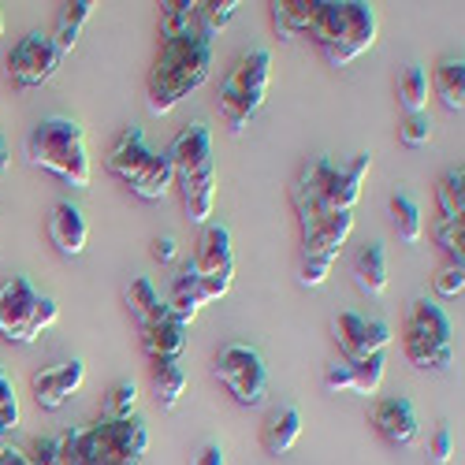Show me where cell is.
Returning <instances> with one entry per match:
<instances>
[{"mask_svg": "<svg viewBox=\"0 0 465 465\" xmlns=\"http://www.w3.org/2000/svg\"><path fill=\"white\" fill-rule=\"evenodd\" d=\"M268 79H272V53L268 49H250L235 60V67L227 71V79L220 83V112L231 124V131H242L264 104Z\"/></svg>", "mask_w": 465, "mask_h": 465, "instance_id": "52a82bcc", "label": "cell"}, {"mask_svg": "<svg viewBox=\"0 0 465 465\" xmlns=\"http://www.w3.org/2000/svg\"><path fill=\"white\" fill-rule=\"evenodd\" d=\"M354 280L365 294H383L387 291V250L383 242H365L358 253H354Z\"/></svg>", "mask_w": 465, "mask_h": 465, "instance_id": "7402d4cb", "label": "cell"}, {"mask_svg": "<svg viewBox=\"0 0 465 465\" xmlns=\"http://www.w3.org/2000/svg\"><path fill=\"white\" fill-rule=\"evenodd\" d=\"M302 436V413L294 406H283L276 413H268L264 429H261V443L268 454H287Z\"/></svg>", "mask_w": 465, "mask_h": 465, "instance_id": "44dd1931", "label": "cell"}, {"mask_svg": "<svg viewBox=\"0 0 465 465\" xmlns=\"http://www.w3.org/2000/svg\"><path fill=\"white\" fill-rule=\"evenodd\" d=\"M372 429L391 443V447H413L420 436V424H417V410L410 399L402 395H387L369 410Z\"/></svg>", "mask_w": 465, "mask_h": 465, "instance_id": "9a60e30c", "label": "cell"}, {"mask_svg": "<svg viewBox=\"0 0 465 465\" xmlns=\"http://www.w3.org/2000/svg\"><path fill=\"white\" fill-rule=\"evenodd\" d=\"M142 351L153 361H179L186 351V324H179L175 317H161L142 328Z\"/></svg>", "mask_w": 465, "mask_h": 465, "instance_id": "ffe728a7", "label": "cell"}, {"mask_svg": "<svg viewBox=\"0 0 465 465\" xmlns=\"http://www.w3.org/2000/svg\"><path fill=\"white\" fill-rule=\"evenodd\" d=\"M198 30V0H164L161 5V37Z\"/></svg>", "mask_w": 465, "mask_h": 465, "instance_id": "4dcf8cb0", "label": "cell"}, {"mask_svg": "<svg viewBox=\"0 0 465 465\" xmlns=\"http://www.w3.org/2000/svg\"><path fill=\"white\" fill-rule=\"evenodd\" d=\"M380 19L372 5L361 0H317L305 37L313 42L331 67H346L376 45Z\"/></svg>", "mask_w": 465, "mask_h": 465, "instance_id": "3957f363", "label": "cell"}, {"mask_svg": "<svg viewBox=\"0 0 465 465\" xmlns=\"http://www.w3.org/2000/svg\"><path fill=\"white\" fill-rule=\"evenodd\" d=\"M317 12V0H276L272 5V26L283 42L291 37H305L309 30V19Z\"/></svg>", "mask_w": 465, "mask_h": 465, "instance_id": "cb8c5ba5", "label": "cell"}, {"mask_svg": "<svg viewBox=\"0 0 465 465\" xmlns=\"http://www.w3.org/2000/svg\"><path fill=\"white\" fill-rule=\"evenodd\" d=\"M138 406V387L131 380H120L108 387V399H104V413L101 417H131Z\"/></svg>", "mask_w": 465, "mask_h": 465, "instance_id": "d590c367", "label": "cell"}, {"mask_svg": "<svg viewBox=\"0 0 465 465\" xmlns=\"http://www.w3.org/2000/svg\"><path fill=\"white\" fill-rule=\"evenodd\" d=\"M436 291L443 294V298H458L461 291H465V264H443L440 272H436Z\"/></svg>", "mask_w": 465, "mask_h": 465, "instance_id": "74e56055", "label": "cell"}, {"mask_svg": "<svg viewBox=\"0 0 465 465\" xmlns=\"http://www.w3.org/2000/svg\"><path fill=\"white\" fill-rule=\"evenodd\" d=\"M104 168L120 183H127L142 202H161L175 186V172H172L168 153H153L145 145L142 127H124L112 138V145L104 153Z\"/></svg>", "mask_w": 465, "mask_h": 465, "instance_id": "5b68a950", "label": "cell"}, {"mask_svg": "<svg viewBox=\"0 0 465 465\" xmlns=\"http://www.w3.org/2000/svg\"><path fill=\"white\" fill-rule=\"evenodd\" d=\"M153 387H157V399L164 410H175L183 391H186V372L179 361H157L153 365Z\"/></svg>", "mask_w": 465, "mask_h": 465, "instance_id": "f546056e", "label": "cell"}, {"mask_svg": "<svg viewBox=\"0 0 465 465\" xmlns=\"http://www.w3.org/2000/svg\"><path fill=\"white\" fill-rule=\"evenodd\" d=\"M0 34H5V15H0Z\"/></svg>", "mask_w": 465, "mask_h": 465, "instance_id": "f6af8a7d", "label": "cell"}, {"mask_svg": "<svg viewBox=\"0 0 465 465\" xmlns=\"http://www.w3.org/2000/svg\"><path fill=\"white\" fill-rule=\"evenodd\" d=\"M432 86H436L440 101H443L450 112H461V108H465V64H461V56H458V60H454V56L440 60V67H436V74H432Z\"/></svg>", "mask_w": 465, "mask_h": 465, "instance_id": "484cf974", "label": "cell"}, {"mask_svg": "<svg viewBox=\"0 0 465 465\" xmlns=\"http://www.w3.org/2000/svg\"><path fill=\"white\" fill-rule=\"evenodd\" d=\"M402 351L417 369H447L454 358V328L443 305L432 298H413L402 321Z\"/></svg>", "mask_w": 465, "mask_h": 465, "instance_id": "8992f818", "label": "cell"}, {"mask_svg": "<svg viewBox=\"0 0 465 465\" xmlns=\"http://www.w3.org/2000/svg\"><path fill=\"white\" fill-rule=\"evenodd\" d=\"M153 257H157V261H175L179 257V242L172 235L157 239V242H153Z\"/></svg>", "mask_w": 465, "mask_h": 465, "instance_id": "b9f144b4", "label": "cell"}, {"mask_svg": "<svg viewBox=\"0 0 465 465\" xmlns=\"http://www.w3.org/2000/svg\"><path fill=\"white\" fill-rule=\"evenodd\" d=\"M391 223H395L399 239H402L406 246L420 242V235H424V216H420V205L410 198V193H395V198H391Z\"/></svg>", "mask_w": 465, "mask_h": 465, "instance_id": "83f0119b", "label": "cell"}, {"mask_svg": "<svg viewBox=\"0 0 465 465\" xmlns=\"http://www.w3.org/2000/svg\"><path fill=\"white\" fill-rule=\"evenodd\" d=\"M15 429H19V395H15L12 376L0 365V450L8 447V436Z\"/></svg>", "mask_w": 465, "mask_h": 465, "instance_id": "836d02e7", "label": "cell"}, {"mask_svg": "<svg viewBox=\"0 0 465 465\" xmlns=\"http://www.w3.org/2000/svg\"><path fill=\"white\" fill-rule=\"evenodd\" d=\"M60 440L56 465H142L149 447V429L138 413L101 417L83 429H67Z\"/></svg>", "mask_w": 465, "mask_h": 465, "instance_id": "7a4b0ae2", "label": "cell"}, {"mask_svg": "<svg viewBox=\"0 0 465 465\" xmlns=\"http://www.w3.org/2000/svg\"><path fill=\"white\" fill-rule=\"evenodd\" d=\"M190 465H227V454H223L220 443H202V450L193 454Z\"/></svg>", "mask_w": 465, "mask_h": 465, "instance_id": "60d3db41", "label": "cell"}, {"mask_svg": "<svg viewBox=\"0 0 465 465\" xmlns=\"http://www.w3.org/2000/svg\"><path fill=\"white\" fill-rule=\"evenodd\" d=\"M5 172H8V142L0 134V179H5Z\"/></svg>", "mask_w": 465, "mask_h": 465, "instance_id": "ee69618b", "label": "cell"}, {"mask_svg": "<svg viewBox=\"0 0 465 465\" xmlns=\"http://www.w3.org/2000/svg\"><path fill=\"white\" fill-rule=\"evenodd\" d=\"M429 454H432L436 465H447V461H450V454H454V440H450V429H447V424H440V429L432 432Z\"/></svg>", "mask_w": 465, "mask_h": 465, "instance_id": "ab89813d", "label": "cell"}, {"mask_svg": "<svg viewBox=\"0 0 465 465\" xmlns=\"http://www.w3.org/2000/svg\"><path fill=\"white\" fill-rule=\"evenodd\" d=\"M216 380L235 395L239 406H261L268 395V369L261 351H253L250 342H223L213 358Z\"/></svg>", "mask_w": 465, "mask_h": 465, "instance_id": "9c48e42d", "label": "cell"}, {"mask_svg": "<svg viewBox=\"0 0 465 465\" xmlns=\"http://www.w3.org/2000/svg\"><path fill=\"white\" fill-rule=\"evenodd\" d=\"M60 49L53 42V34L45 30H30L26 37H19V45L8 53V74L15 86H45L53 74L60 71Z\"/></svg>", "mask_w": 465, "mask_h": 465, "instance_id": "7c38bea8", "label": "cell"}, {"mask_svg": "<svg viewBox=\"0 0 465 465\" xmlns=\"http://www.w3.org/2000/svg\"><path fill=\"white\" fill-rule=\"evenodd\" d=\"M60 317V305L49 294H37L26 276H12L0 283V335L8 342H34Z\"/></svg>", "mask_w": 465, "mask_h": 465, "instance_id": "ba28073f", "label": "cell"}, {"mask_svg": "<svg viewBox=\"0 0 465 465\" xmlns=\"http://www.w3.org/2000/svg\"><path fill=\"white\" fill-rule=\"evenodd\" d=\"M0 465H30V458H26V450L5 447V450H0Z\"/></svg>", "mask_w": 465, "mask_h": 465, "instance_id": "7bdbcfd3", "label": "cell"}, {"mask_svg": "<svg viewBox=\"0 0 465 465\" xmlns=\"http://www.w3.org/2000/svg\"><path fill=\"white\" fill-rule=\"evenodd\" d=\"M26 161L34 168H45L67 186H90V149L83 124L67 120V115H49V120L34 124L26 134Z\"/></svg>", "mask_w": 465, "mask_h": 465, "instance_id": "277c9868", "label": "cell"}, {"mask_svg": "<svg viewBox=\"0 0 465 465\" xmlns=\"http://www.w3.org/2000/svg\"><path fill=\"white\" fill-rule=\"evenodd\" d=\"M354 231V213H335L331 220L317 223L302 235V261H339V250L346 246Z\"/></svg>", "mask_w": 465, "mask_h": 465, "instance_id": "ac0fdd59", "label": "cell"}, {"mask_svg": "<svg viewBox=\"0 0 465 465\" xmlns=\"http://www.w3.org/2000/svg\"><path fill=\"white\" fill-rule=\"evenodd\" d=\"M30 465H56L60 461V440L56 436H37L26 450Z\"/></svg>", "mask_w": 465, "mask_h": 465, "instance_id": "f35d334b", "label": "cell"}, {"mask_svg": "<svg viewBox=\"0 0 465 465\" xmlns=\"http://www.w3.org/2000/svg\"><path fill=\"white\" fill-rule=\"evenodd\" d=\"M331 175H335V164L328 157H313V161L302 164V172L291 186V205H294L302 235L335 216V209H331Z\"/></svg>", "mask_w": 465, "mask_h": 465, "instance_id": "8fae6325", "label": "cell"}, {"mask_svg": "<svg viewBox=\"0 0 465 465\" xmlns=\"http://www.w3.org/2000/svg\"><path fill=\"white\" fill-rule=\"evenodd\" d=\"M399 104L406 112H424V104H429V71L424 67H406L402 79H399Z\"/></svg>", "mask_w": 465, "mask_h": 465, "instance_id": "1f68e13d", "label": "cell"}, {"mask_svg": "<svg viewBox=\"0 0 465 465\" xmlns=\"http://www.w3.org/2000/svg\"><path fill=\"white\" fill-rule=\"evenodd\" d=\"M175 186H179V198H183L186 216L193 223H209L213 205H216V172L198 175V179H186V183H175Z\"/></svg>", "mask_w": 465, "mask_h": 465, "instance_id": "603a6c76", "label": "cell"}, {"mask_svg": "<svg viewBox=\"0 0 465 465\" xmlns=\"http://www.w3.org/2000/svg\"><path fill=\"white\" fill-rule=\"evenodd\" d=\"M213 74V42L202 30H186L161 37L157 60L149 67L145 97L153 115H168L175 104H183L193 90H202Z\"/></svg>", "mask_w": 465, "mask_h": 465, "instance_id": "6da1fadb", "label": "cell"}, {"mask_svg": "<svg viewBox=\"0 0 465 465\" xmlns=\"http://www.w3.org/2000/svg\"><path fill=\"white\" fill-rule=\"evenodd\" d=\"M127 305H131V313H134V321H138L142 328L153 324V321H161V317L168 313V305L161 302L157 287H153L145 276H134V280H131V287H127Z\"/></svg>", "mask_w": 465, "mask_h": 465, "instance_id": "4316f807", "label": "cell"}, {"mask_svg": "<svg viewBox=\"0 0 465 465\" xmlns=\"http://www.w3.org/2000/svg\"><path fill=\"white\" fill-rule=\"evenodd\" d=\"M49 239L53 246L64 253V257H79L86 250V239H90V227H86V216L74 202H56L53 213H49Z\"/></svg>", "mask_w": 465, "mask_h": 465, "instance_id": "d6986e66", "label": "cell"}, {"mask_svg": "<svg viewBox=\"0 0 465 465\" xmlns=\"http://www.w3.org/2000/svg\"><path fill=\"white\" fill-rule=\"evenodd\" d=\"M383 383V354H372L365 361H335L324 372V387L331 395L354 391V395H376Z\"/></svg>", "mask_w": 465, "mask_h": 465, "instance_id": "2e32d148", "label": "cell"}, {"mask_svg": "<svg viewBox=\"0 0 465 465\" xmlns=\"http://www.w3.org/2000/svg\"><path fill=\"white\" fill-rule=\"evenodd\" d=\"M83 380H86V365L79 358L60 361V365L42 369L34 376V399H37V406H45V410H60L83 387Z\"/></svg>", "mask_w": 465, "mask_h": 465, "instance_id": "e0dca14e", "label": "cell"}, {"mask_svg": "<svg viewBox=\"0 0 465 465\" xmlns=\"http://www.w3.org/2000/svg\"><path fill=\"white\" fill-rule=\"evenodd\" d=\"M399 138H402L406 145H413V149L424 145V142L432 138V120H429L424 112H406L402 120H399Z\"/></svg>", "mask_w": 465, "mask_h": 465, "instance_id": "8d00e7d4", "label": "cell"}, {"mask_svg": "<svg viewBox=\"0 0 465 465\" xmlns=\"http://www.w3.org/2000/svg\"><path fill=\"white\" fill-rule=\"evenodd\" d=\"M190 276L202 287L205 302H216L235 283V253H231V231L223 223H213L202 231L198 250L190 257Z\"/></svg>", "mask_w": 465, "mask_h": 465, "instance_id": "30bf717a", "label": "cell"}, {"mask_svg": "<svg viewBox=\"0 0 465 465\" xmlns=\"http://www.w3.org/2000/svg\"><path fill=\"white\" fill-rule=\"evenodd\" d=\"M164 153H168V161H172L175 183H186V179H198V175L216 172V164H213V134H209L205 124L183 127Z\"/></svg>", "mask_w": 465, "mask_h": 465, "instance_id": "5bb4252c", "label": "cell"}, {"mask_svg": "<svg viewBox=\"0 0 465 465\" xmlns=\"http://www.w3.org/2000/svg\"><path fill=\"white\" fill-rule=\"evenodd\" d=\"M90 15H94V5H90V0H71V5H64L60 19H56V34H53V42H56L60 56H67L74 45H79V37H83Z\"/></svg>", "mask_w": 465, "mask_h": 465, "instance_id": "d4e9b609", "label": "cell"}, {"mask_svg": "<svg viewBox=\"0 0 465 465\" xmlns=\"http://www.w3.org/2000/svg\"><path fill=\"white\" fill-rule=\"evenodd\" d=\"M239 12V0H198V30L213 42V34H220Z\"/></svg>", "mask_w": 465, "mask_h": 465, "instance_id": "d6a6232c", "label": "cell"}, {"mask_svg": "<svg viewBox=\"0 0 465 465\" xmlns=\"http://www.w3.org/2000/svg\"><path fill=\"white\" fill-rule=\"evenodd\" d=\"M331 335H335L342 361H365L372 354H383L395 339V331L387 321H369V317H358V313H339L331 321Z\"/></svg>", "mask_w": 465, "mask_h": 465, "instance_id": "4fadbf2b", "label": "cell"}, {"mask_svg": "<svg viewBox=\"0 0 465 465\" xmlns=\"http://www.w3.org/2000/svg\"><path fill=\"white\" fill-rule=\"evenodd\" d=\"M436 205H440V220H461L465 216V172L461 168H450L440 179Z\"/></svg>", "mask_w": 465, "mask_h": 465, "instance_id": "f1b7e54d", "label": "cell"}, {"mask_svg": "<svg viewBox=\"0 0 465 465\" xmlns=\"http://www.w3.org/2000/svg\"><path fill=\"white\" fill-rule=\"evenodd\" d=\"M436 242L447 250L454 264H465V216L461 220H440L436 223Z\"/></svg>", "mask_w": 465, "mask_h": 465, "instance_id": "e575fe53", "label": "cell"}]
</instances>
